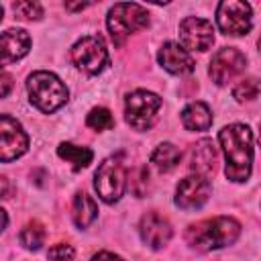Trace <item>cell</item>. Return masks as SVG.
<instances>
[{"instance_id": "cell-1", "label": "cell", "mask_w": 261, "mask_h": 261, "mask_svg": "<svg viewBox=\"0 0 261 261\" xmlns=\"http://www.w3.org/2000/svg\"><path fill=\"white\" fill-rule=\"evenodd\" d=\"M218 141L226 159V177L234 184L247 181L253 167V133L247 124L232 122L222 126Z\"/></svg>"}, {"instance_id": "cell-2", "label": "cell", "mask_w": 261, "mask_h": 261, "mask_svg": "<svg viewBox=\"0 0 261 261\" xmlns=\"http://www.w3.org/2000/svg\"><path fill=\"white\" fill-rule=\"evenodd\" d=\"M241 234V224L230 216H216L196 224L186 230V241L196 251H216L232 245Z\"/></svg>"}, {"instance_id": "cell-3", "label": "cell", "mask_w": 261, "mask_h": 261, "mask_svg": "<svg viewBox=\"0 0 261 261\" xmlns=\"http://www.w3.org/2000/svg\"><path fill=\"white\" fill-rule=\"evenodd\" d=\"M29 100L35 108L49 114L67 102V86L51 71H35L27 77Z\"/></svg>"}, {"instance_id": "cell-4", "label": "cell", "mask_w": 261, "mask_h": 261, "mask_svg": "<svg viewBox=\"0 0 261 261\" xmlns=\"http://www.w3.org/2000/svg\"><path fill=\"white\" fill-rule=\"evenodd\" d=\"M106 27L116 45H122L133 33L149 27V12L135 2H118L108 10Z\"/></svg>"}, {"instance_id": "cell-5", "label": "cell", "mask_w": 261, "mask_h": 261, "mask_svg": "<svg viewBox=\"0 0 261 261\" xmlns=\"http://www.w3.org/2000/svg\"><path fill=\"white\" fill-rule=\"evenodd\" d=\"M94 190L106 204H116L126 190V169L120 155L106 157L94 173Z\"/></svg>"}, {"instance_id": "cell-6", "label": "cell", "mask_w": 261, "mask_h": 261, "mask_svg": "<svg viewBox=\"0 0 261 261\" xmlns=\"http://www.w3.org/2000/svg\"><path fill=\"white\" fill-rule=\"evenodd\" d=\"M161 98L149 90H135L126 96L124 118L135 130H149L159 114Z\"/></svg>"}, {"instance_id": "cell-7", "label": "cell", "mask_w": 261, "mask_h": 261, "mask_svg": "<svg viewBox=\"0 0 261 261\" xmlns=\"http://www.w3.org/2000/svg\"><path fill=\"white\" fill-rule=\"evenodd\" d=\"M71 61L80 71L88 75L100 73L108 65V49H106L104 39L98 35L82 37L71 47Z\"/></svg>"}, {"instance_id": "cell-8", "label": "cell", "mask_w": 261, "mask_h": 261, "mask_svg": "<svg viewBox=\"0 0 261 261\" xmlns=\"http://www.w3.org/2000/svg\"><path fill=\"white\" fill-rule=\"evenodd\" d=\"M253 12L247 2L239 0H224L216 8V24L228 37L247 35L253 27Z\"/></svg>"}, {"instance_id": "cell-9", "label": "cell", "mask_w": 261, "mask_h": 261, "mask_svg": "<svg viewBox=\"0 0 261 261\" xmlns=\"http://www.w3.org/2000/svg\"><path fill=\"white\" fill-rule=\"evenodd\" d=\"M29 149V137L20 122L10 114L0 116V159L2 163H10L24 155Z\"/></svg>"}, {"instance_id": "cell-10", "label": "cell", "mask_w": 261, "mask_h": 261, "mask_svg": "<svg viewBox=\"0 0 261 261\" xmlns=\"http://www.w3.org/2000/svg\"><path fill=\"white\" fill-rule=\"evenodd\" d=\"M245 65H247V57L237 47H224L218 53H214L208 67V75L216 86H224L232 82L237 75H241L245 71Z\"/></svg>"}, {"instance_id": "cell-11", "label": "cell", "mask_w": 261, "mask_h": 261, "mask_svg": "<svg viewBox=\"0 0 261 261\" xmlns=\"http://www.w3.org/2000/svg\"><path fill=\"white\" fill-rule=\"evenodd\" d=\"M179 41L186 51H208L214 43V27L200 16H186L179 22Z\"/></svg>"}, {"instance_id": "cell-12", "label": "cell", "mask_w": 261, "mask_h": 261, "mask_svg": "<svg viewBox=\"0 0 261 261\" xmlns=\"http://www.w3.org/2000/svg\"><path fill=\"white\" fill-rule=\"evenodd\" d=\"M210 198V181L204 175L192 173L188 177H184L177 188H175V206L184 208V210H196L202 208Z\"/></svg>"}, {"instance_id": "cell-13", "label": "cell", "mask_w": 261, "mask_h": 261, "mask_svg": "<svg viewBox=\"0 0 261 261\" xmlns=\"http://www.w3.org/2000/svg\"><path fill=\"white\" fill-rule=\"evenodd\" d=\"M139 234L147 247L163 249L171 241L173 228H171V222L165 216H161L159 212H147V214H143V218L139 222Z\"/></svg>"}, {"instance_id": "cell-14", "label": "cell", "mask_w": 261, "mask_h": 261, "mask_svg": "<svg viewBox=\"0 0 261 261\" xmlns=\"http://www.w3.org/2000/svg\"><path fill=\"white\" fill-rule=\"evenodd\" d=\"M157 61L159 65L173 73V75H186V73H192L194 71V59L190 55V51H186L179 43L175 41H167L161 45L159 53H157Z\"/></svg>"}, {"instance_id": "cell-15", "label": "cell", "mask_w": 261, "mask_h": 261, "mask_svg": "<svg viewBox=\"0 0 261 261\" xmlns=\"http://www.w3.org/2000/svg\"><path fill=\"white\" fill-rule=\"evenodd\" d=\"M29 49H31V37L24 29H8L2 33V39H0L2 65L22 59L29 53Z\"/></svg>"}, {"instance_id": "cell-16", "label": "cell", "mask_w": 261, "mask_h": 261, "mask_svg": "<svg viewBox=\"0 0 261 261\" xmlns=\"http://www.w3.org/2000/svg\"><path fill=\"white\" fill-rule=\"evenodd\" d=\"M216 159H218V151L214 147V143L210 139H202L192 147L190 153V167L198 173L208 177L210 173H214L216 169Z\"/></svg>"}, {"instance_id": "cell-17", "label": "cell", "mask_w": 261, "mask_h": 261, "mask_svg": "<svg viewBox=\"0 0 261 261\" xmlns=\"http://www.w3.org/2000/svg\"><path fill=\"white\" fill-rule=\"evenodd\" d=\"M181 122L188 130L202 133L212 126V112H210L208 104H204V102H190L181 110Z\"/></svg>"}, {"instance_id": "cell-18", "label": "cell", "mask_w": 261, "mask_h": 261, "mask_svg": "<svg viewBox=\"0 0 261 261\" xmlns=\"http://www.w3.org/2000/svg\"><path fill=\"white\" fill-rule=\"evenodd\" d=\"M71 216H73V222H75L77 228H88L96 220V216H98V206H96V202L88 194L80 192L73 198Z\"/></svg>"}, {"instance_id": "cell-19", "label": "cell", "mask_w": 261, "mask_h": 261, "mask_svg": "<svg viewBox=\"0 0 261 261\" xmlns=\"http://www.w3.org/2000/svg\"><path fill=\"white\" fill-rule=\"evenodd\" d=\"M179 159H181V153H179V149H177L175 145H171V143H161V145H157L155 151L151 153V163H153V167H155L159 173H169V171H173V169L177 167Z\"/></svg>"}, {"instance_id": "cell-20", "label": "cell", "mask_w": 261, "mask_h": 261, "mask_svg": "<svg viewBox=\"0 0 261 261\" xmlns=\"http://www.w3.org/2000/svg\"><path fill=\"white\" fill-rule=\"evenodd\" d=\"M57 155H59L61 159H65L67 163H71V167H73L75 171L88 167V165L92 163V159H94L92 149H88V147H77V145H73V143H61V145L57 147Z\"/></svg>"}, {"instance_id": "cell-21", "label": "cell", "mask_w": 261, "mask_h": 261, "mask_svg": "<svg viewBox=\"0 0 261 261\" xmlns=\"http://www.w3.org/2000/svg\"><path fill=\"white\" fill-rule=\"evenodd\" d=\"M18 239H20V243H22L24 249H29V251H39V249L43 247V243H45V228H43V224L37 222V220L27 222V224L22 226Z\"/></svg>"}, {"instance_id": "cell-22", "label": "cell", "mask_w": 261, "mask_h": 261, "mask_svg": "<svg viewBox=\"0 0 261 261\" xmlns=\"http://www.w3.org/2000/svg\"><path fill=\"white\" fill-rule=\"evenodd\" d=\"M259 92H261V84L255 77H245L232 88V96L239 102H251V100H255L259 96Z\"/></svg>"}, {"instance_id": "cell-23", "label": "cell", "mask_w": 261, "mask_h": 261, "mask_svg": "<svg viewBox=\"0 0 261 261\" xmlns=\"http://www.w3.org/2000/svg\"><path fill=\"white\" fill-rule=\"evenodd\" d=\"M86 124L90 128H94V130H108V128L114 126V118H112V114H110L108 108L98 106V108H92L90 110V114L86 118Z\"/></svg>"}, {"instance_id": "cell-24", "label": "cell", "mask_w": 261, "mask_h": 261, "mask_svg": "<svg viewBox=\"0 0 261 261\" xmlns=\"http://www.w3.org/2000/svg\"><path fill=\"white\" fill-rule=\"evenodd\" d=\"M12 8L20 18H27V20H39L43 16V8L37 2H14Z\"/></svg>"}, {"instance_id": "cell-25", "label": "cell", "mask_w": 261, "mask_h": 261, "mask_svg": "<svg viewBox=\"0 0 261 261\" xmlns=\"http://www.w3.org/2000/svg\"><path fill=\"white\" fill-rule=\"evenodd\" d=\"M49 259L51 261H71L73 259V247L71 245H53L49 249Z\"/></svg>"}, {"instance_id": "cell-26", "label": "cell", "mask_w": 261, "mask_h": 261, "mask_svg": "<svg viewBox=\"0 0 261 261\" xmlns=\"http://www.w3.org/2000/svg\"><path fill=\"white\" fill-rule=\"evenodd\" d=\"M92 261H124V259H122V257H118V255H114V253L100 251V253H96V255L92 257Z\"/></svg>"}, {"instance_id": "cell-27", "label": "cell", "mask_w": 261, "mask_h": 261, "mask_svg": "<svg viewBox=\"0 0 261 261\" xmlns=\"http://www.w3.org/2000/svg\"><path fill=\"white\" fill-rule=\"evenodd\" d=\"M10 80H12V77H10V75L4 71V73H2V94H0L2 98H6V96H8V90H10Z\"/></svg>"}, {"instance_id": "cell-28", "label": "cell", "mask_w": 261, "mask_h": 261, "mask_svg": "<svg viewBox=\"0 0 261 261\" xmlns=\"http://www.w3.org/2000/svg\"><path fill=\"white\" fill-rule=\"evenodd\" d=\"M257 45H259V51H261V37H259V43Z\"/></svg>"}, {"instance_id": "cell-29", "label": "cell", "mask_w": 261, "mask_h": 261, "mask_svg": "<svg viewBox=\"0 0 261 261\" xmlns=\"http://www.w3.org/2000/svg\"><path fill=\"white\" fill-rule=\"evenodd\" d=\"M259 147H261V130H259Z\"/></svg>"}]
</instances>
